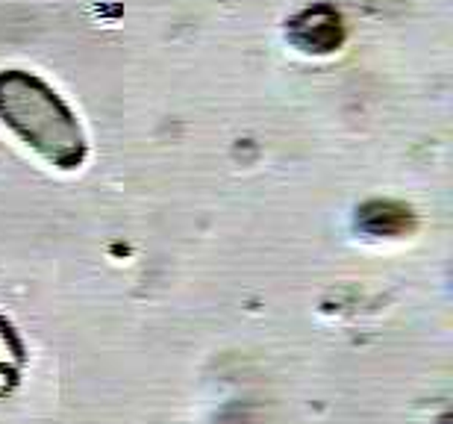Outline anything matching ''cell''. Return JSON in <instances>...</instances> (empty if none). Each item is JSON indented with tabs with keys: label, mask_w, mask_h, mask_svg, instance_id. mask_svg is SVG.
<instances>
[{
	"label": "cell",
	"mask_w": 453,
	"mask_h": 424,
	"mask_svg": "<svg viewBox=\"0 0 453 424\" xmlns=\"http://www.w3.org/2000/svg\"><path fill=\"white\" fill-rule=\"evenodd\" d=\"M0 121L57 168H77L86 159V139L74 112L59 95L24 71L0 74Z\"/></svg>",
	"instance_id": "cell-1"
},
{
	"label": "cell",
	"mask_w": 453,
	"mask_h": 424,
	"mask_svg": "<svg viewBox=\"0 0 453 424\" xmlns=\"http://www.w3.org/2000/svg\"><path fill=\"white\" fill-rule=\"evenodd\" d=\"M24 368V348L15 330L0 319V395H9Z\"/></svg>",
	"instance_id": "cell-2"
}]
</instances>
